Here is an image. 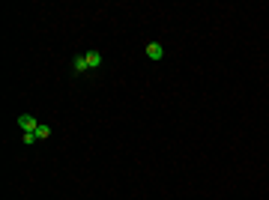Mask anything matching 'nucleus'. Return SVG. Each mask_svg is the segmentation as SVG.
I'll list each match as a JSON object with an SVG mask.
<instances>
[{"mask_svg": "<svg viewBox=\"0 0 269 200\" xmlns=\"http://www.w3.org/2000/svg\"><path fill=\"white\" fill-rule=\"evenodd\" d=\"M18 125H21V135L24 132H36V129H39V120L30 117V114H18Z\"/></svg>", "mask_w": 269, "mask_h": 200, "instance_id": "nucleus-2", "label": "nucleus"}, {"mask_svg": "<svg viewBox=\"0 0 269 200\" xmlns=\"http://www.w3.org/2000/svg\"><path fill=\"white\" fill-rule=\"evenodd\" d=\"M36 140H39V138H36V132H24V135H21V143H24V147H33Z\"/></svg>", "mask_w": 269, "mask_h": 200, "instance_id": "nucleus-5", "label": "nucleus"}, {"mask_svg": "<svg viewBox=\"0 0 269 200\" xmlns=\"http://www.w3.org/2000/svg\"><path fill=\"white\" fill-rule=\"evenodd\" d=\"M143 54H147L153 63H158V60H165V45H161V42H147Z\"/></svg>", "mask_w": 269, "mask_h": 200, "instance_id": "nucleus-1", "label": "nucleus"}, {"mask_svg": "<svg viewBox=\"0 0 269 200\" xmlns=\"http://www.w3.org/2000/svg\"><path fill=\"white\" fill-rule=\"evenodd\" d=\"M87 66H90V72H96L102 66V51L99 48H90L87 51Z\"/></svg>", "mask_w": 269, "mask_h": 200, "instance_id": "nucleus-3", "label": "nucleus"}, {"mask_svg": "<svg viewBox=\"0 0 269 200\" xmlns=\"http://www.w3.org/2000/svg\"><path fill=\"white\" fill-rule=\"evenodd\" d=\"M72 72H75V75H84V72H90V66H87V54H78V57H72Z\"/></svg>", "mask_w": 269, "mask_h": 200, "instance_id": "nucleus-4", "label": "nucleus"}, {"mask_svg": "<svg viewBox=\"0 0 269 200\" xmlns=\"http://www.w3.org/2000/svg\"><path fill=\"white\" fill-rule=\"evenodd\" d=\"M51 135V125H45V123H39V129H36V138H39V140H45Z\"/></svg>", "mask_w": 269, "mask_h": 200, "instance_id": "nucleus-6", "label": "nucleus"}]
</instances>
